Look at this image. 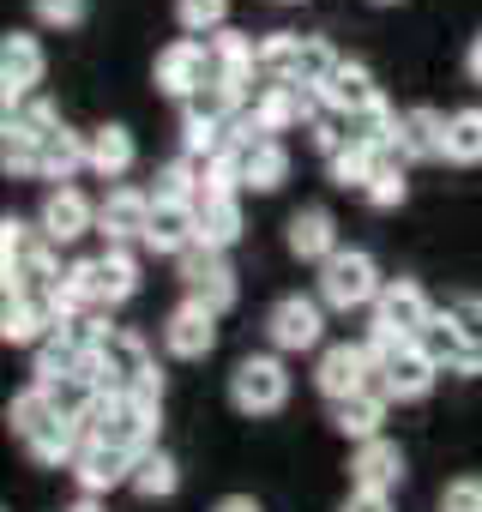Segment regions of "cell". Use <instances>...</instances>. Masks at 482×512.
<instances>
[{"label":"cell","instance_id":"15","mask_svg":"<svg viewBox=\"0 0 482 512\" xmlns=\"http://www.w3.org/2000/svg\"><path fill=\"white\" fill-rule=\"evenodd\" d=\"M43 73H49V55H43V43L31 31H7V37H0V97H7V103L37 97Z\"/></svg>","mask_w":482,"mask_h":512},{"label":"cell","instance_id":"47","mask_svg":"<svg viewBox=\"0 0 482 512\" xmlns=\"http://www.w3.org/2000/svg\"><path fill=\"white\" fill-rule=\"evenodd\" d=\"M0 133H7V127H0ZM0 163H7V175H37V139L31 133H7Z\"/></svg>","mask_w":482,"mask_h":512},{"label":"cell","instance_id":"24","mask_svg":"<svg viewBox=\"0 0 482 512\" xmlns=\"http://www.w3.org/2000/svg\"><path fill=\"white\" fill-rule=\"evenodd\" d=\"M163 260H181L187 247H199V211L193 205H151V223H145V241Z\"/></svg>","mask_w":482,"mask_h":512},{"label":"cell","instance_id":"3","mask_svg":"<svg viewBox=\"0 0 482 512\" xmlns=\"http://www.w3.org/2000/svg\"><path fill=\"white\" fill-rule=\"evenodd\" d=\"M157 410L163 404H151V398H133V392H103L91 410H85V440H97V446H121V452H133V458H145V452H157Z\"/></svg>","mask_w":482,"mask_h":512},{"label":"cell","instance_id":"30","mask_svg":"<svg viewBox=\"0 0 482 512\" xmlns=\"http://www.w3.org/2000/svg\"><path fill=\"white\" fill-rule=\"evenodd\" d=\"M290 181V151L284 139H266L254 151H241V193H278Z\"/></svg>","mask_w":482,"mask_h":512},{"label":"cell","instance_id":"52","mask_svg":"<svg viewBox=\"0 0 482 512\" xmlns=\"http://www.w3.org/2000/svg\"><path fill=\"white\" fill-rule=\"evenodd\" d=\"M374 7H404V0H374Z\"/></svg>","mask_w":482,"mask_h":512},{"label":"cell","instance_id":"44","mask_svg":"<svg viewBox=\"0 0 482 512\" xmlns=\"http://www.w3.org/2000/svg\"><path fill=\"white\" fill-rule=\"evenodd\" d=\"M31 13H37V25H49V31H79L85 13H91V0H31Z\"/></svg>","mask_w":482,"mask_h":512},{"label":"cell","instance_id":"50","mask_svg":"<svg viewBox=\"0 0 482 512\" xmlns=\"http://www.w3.org/2000/svg\"><path fill=\"white\" fill-rule=\"evenodd\" d=\"M211 512H266V506H260L254 494H223V500H217Z\"/></svg>","mask_w":482,"mask_h":512},{"label":"cell","instance_id":"20","mask_svg":"<svg viewBox=\"0 0 482 512\" xmlns=\"http://www.w3.org/2000/svg\"><path fill=\"white\" fill-rule=\"evenodd\" d=\"M43 241H55V247H73L79 235H91L97 229V205L79 193V187H55L49 199H43Z\"/></svg>","mask_w":482,"mask_h":512},{"label":"cell","instance_id":"14","mask_svg":"<svg viewBox=\"0 0 482 512\" xmlns=\"http://www.w3.org/2000/svg\"><path fill=\"white\" fill-rule=\"evenodd\" d=\"M163 350H169L175 362H205V356L217 350V314H211L205 302L181 296V302L169 308V320H163Z\"/></svg>","mask_w":482,"mask_h":512},{"label":"cell","instance_id":"16","mask_svg":"<svg viewBox=\"0 0 482 512\" xmlns=\"http://www.w3.org/2000/svg\"><path fill=\"white\" fill-rule=\"evenodd\" d=\"M133 470H139L133 452H121V446H97V440H85L79 458H73V482H79L85 500H103V494H115V488H133Z\"/></svg>","mask_w":482,"mask_h":512},{"label":"cell","instance_id":"12","mask_svg":"<svg viewBox=\"0 0 482 512\" xmlns=\"http://www.w3.org/2000/svg\"><path fill=\"white\" fill-rule=\"evenodd\" d=\"M314 386H320L326 404H344V398L368 392V386H374V356H368V344H326L320 362H314Z\"/></svg>","mask_w":482,"mask_h":512},{"label":"cell","instance_id":"25","mask_svg":"<svg viewBox=\"0 0 482 512\" xmlns=\"http://www.w3.org/2000/svg\"><path fill=\"white\" fill-rule=\"evenodd\" d=\"M404 482V452H398V440H368V446H356V458H350V488H368V494H392Z\"/></svg>","mask_w":482,"mask_h":512},{"label":"cell","instance_id":"41","mask_svg":"<svg viewBox=\"0 0 482 512\" xmlns=\"http://www.w3.org/2000/svg\"><path fill=\"white\" fill-rule=\"evenodd\" d=\"M374 163H380V151H368V145H356V139H350V145L326 163V175H332V187H356V193H368Z\"/></svg>","mask_w":482,"mask_h":512},{"label":"cell","instance_id":"23","mask_svg":"<svg viewBox=\"0 0 482 512\" xmlns=\"http://www.w3.org/2000/svg\"><path fill=\"white\" fill-rule=\"evenodd\" d=\"M404 163H440L446 157V115L440 109H428V103H416V109H404L398 115V145H392Z\"/></svg>","mask_w":482,"mask_h":512},{"label":"cell","instance_id":"45","mask_svg":"<svg viewBox=\"0 0 482 512\" xmlns=\"http://www.w3.org/2000/svg\"><path fill=\"white\" fill-rule=\"evenodd\" d=\"M37 235H43V229H31V223H19V217L0 223V272H13V266L25 260V253L37 247Z\"/></svg>","mask_w":482,"mask_h":512},{"label":"cell","instance_id":"46","mask_svg":"<svg viewBox=\"0 0 482 512\" xmlns=\"http://www.w3.org/2000/svg\"><path fill=\"white\" fill-rule=\"evenodd\" d=\"M440 512H482V476H452L440 488Z\"/></svg>","mask_w":482,"mask_h":512},{"label":"cell","instance_id":"5","mask_svg":"<svg viewBox=\"0 0 482 512\" xmlns=\"http://www.w3.org/2000/svg\"><path fill=\"white\" fill-rule=\"evenodd\" d=\"M380 290H386V278H380V266H374V253H368V247H338L332 260L320 266V302L338 308V314H350V308H374Z\"/></svg>","mask_w":482,"mask_h":512},{"label":"cell","instance_id":"19","mask_svg":"<svg viewBox=\"0 0 482 512\" xmlns=\"http://www.w3.org/2000/svg\"><path fill=\"white\" fill-rule=\"evenodd\" d=\"M79 169H91V133H73L67 121L61 127H49L43 139H37V181H73Z\"/></svg>","mask_w":482,"mask_h":512},{"label":"cell","instance_id":"43","mask_svg":"<svg viewBox=\"0 0 482 512\" xmlns=\"http://www.w3.org/2000/svg\"><path fill=\"white\" fill-rule=\"evenodd\" d=\"M49 127H61V115H55V103H49V97L7 103V133H31V139H43Z\"/></svg>","mask_w":482,"mask_h":512},{"label":"cell","instance_id":"31","mask_svg":"<svg viewBox=\"0 0 482 512\" xmlns=\"http://www.w3.org/2000/svg\"><path fill=\"white\" fill-rule=\"evenodd\" d=\"M133 163H139V145H133V133H127L121 121H103V127L91 133V175H103V181H121Z\"/></svg>","mask_w":482,"mask_h":512},{"label":"cell","instance_id":"1","mask_svg":"<svg viewBox=\"0 0 482 512\" xmlns=\"http://www.w3.org/2000/svg\"><path fill=\"white\" fill-rule=\"evenodd\" d=\"M7 428H13V440H19L37 464H49V470H73V458H79V446H85V428L67 422V416L49 404L43 386H25V392L7 404Z\"/></svg>","mask_w":482,"mask_h":512},{"label":"cell","instance_id":"21","mask_svg":"<svg viewBox=\"0 0 482 512\" xmlns=\"http://www.w3.org/2000/svg\"><path fill=\"white\" fill-rule=\"evenodd\" d=\"M61 332V320H55V308H49V296H25V290H7V308H0V338L7 344H43V338H55Z\"/></svg>","mask_w":482,"mask_h":512},{"label":"cell","instance_id":"35","mask_svg":"<svg viewBox=\"0 0 482 512\" xmlns=\"http://www.w3.org/2000/svg\"><path fill=\"white\" fill-rule=\"evenodd\" d=\"M446 163H458V169L482 163V109H452L446 115Z\"/></svg>","mask_w":482,"mask_h":512},{"label":"cell","instance_id":"13","mask_svg":"<svg viewBox=\"0 0 482 512\" xmlns=\"http://www.w3.org/2000/svg\"><path fill=\"white\" fill-rule=\"evenodd\" d=\"M320 91H308V85H260L254 91V115H260V127L278 139V133H308L314 121H320Z\"/></svg>","mask_w":482,"mask_h":512},{"label":"cell","instance_id":"34","mask_svg":"<svg viewBox=\"0 0 482 512\" xmlns=\"http://www.w3.org/2000/svg\"><path fill=\"white\" fill-rule=\"evenodd\" d=\"M404 169H410V163H404L398 151H380L374 181H368V193H362V199H368L374 211H398V205L410 199V175H404Z\"/></svg>","mask_w":482,"mask_h":512},{"label":"cell","instance_id":"18","mask_svg":"<svg viewBox=\"0 0 482 512\" xmlns=\"http://www.w3.org/2000/svg\"><path fill=\"white\" fill-rule=\"evenodd\" d=\"M284 241H290V253H296V260H308V266H326L332 253H338V217H332L326 205H302V211H290V223H284Z\"/></svg>","mask_w":482,"mask_h":512},{"label":"cell","instance_id":"17","mask_svg":"<svg viewBox=\"0 0 482 512\" xmlns=\"http://www.w3.org/2000/svg\"><path fill=\"white\" fill-rule=\"evenodd\" d=\"M151 193L139 187H109V199L97 205V235L109 247H127V241H145V223H151Z\"/></svg>","mask_w":482,"mask_h":512},{"label":"cell","instance_id":"6","mask_svg":"<svg viewBox=\"0 0 482 512\" xmlns=\"http://www.w3.org/2000/svg\"><path fill=\"white\" fill-rule=\"evenodd\" d=\"M229 404H235L241 416H278V410L290 404V368H284V356H278V350L241 356V362L229 368Z\"/></svg>","mask_w":482,"mask_h":512},{"label":"cell","instance_id":"28","mask_svg":"<svg viewBox=\"0 0 482 512\" xmlns=\"http://www.w3.org/2000/svg\"><path fill=\"white\" fill-rule=\"evenodd\" d=\"M386 392H356V398H344V404H332V428L344 434V440H356V446H368V440H380V428H386Z\"/></svg>","mask_w":482,"mask_h":512},{"label":"cell","instance_id":"48","mask_svg":"<svg viewBox=\"0 0 482 512\" xmlns=\"http://www.w3.org/2000/svg\"><path fill=\"white\" fill-rule=\"evenodd\" d=\"M440 314H446V320L476 344V350H482V296H458V302H446Z\"/></svg>","mask_w":482,"mask_h":512},{"label":"cell","instance_id":"8","mask_svg":"<svg viewBox=\"0 0 482 512\" xmlns=\"http://www.w3.org/2000/svg\"><path fill=\"white\" fill-rule=\"evenodd\" d=\"M266 338L278 356H302L326 344V302L320 296H278L266 314Z\"/></svg>","mask_w":482,"mask_h":512},{"label":"cell","instance_id":"49","mask_svg":"<svg viewBox=\"0 0 482 512\" xmlns=\"http://www.w3.org/2000/svg\"><path fill=\"white\" fill-rule=\"evenodd\" d=\"M338 512H392V494H368V488H350V500Z\"/></svg>","mask_w":482,"mask_h":512},{"label":"cell","instance_id":"22","mask_svg":"<svg viewBox=\"0 0 482 512\" xmlns=\"http://www.w3.org/2000/svg\"><path fill=\"white\" fill-rule=\"evenodd\" d=\"M211 79L241 85V91H260V43L248 31H217L211 37Z\"/></svg>","mask_w":482,"mask_h":512},{"label":"cell","instance_id":"7","mask_svg":"<svg viewBox=\"0 0 482 512\" xmlns=\"http://www.w3.org/2000/svg\"><path fill=\"white\" fill-rule=\"evenodd\" d=\"M67 278L79 284V296L91 308H121V302L139 296V260H133L127 247H103L97 260H73Z\"/></svg>","mask_w":482,"mask_h":512},{"label":"cell","instance_id":"38","mask_svg":"<svg viewBox=\"0 0 482 512\" xmlns=\"http://www.w3.org/2000/svg\"><path fill=\"white\" fill-rule=\"evenodd\" d=\"M398 115H404V109H392V103L380 97L374 109H362V115L344 121V127H350L356 145H368V151H392V145H398Z\"/></svg>","mask_w":482,"mask_h":512},{"label":"cell","instance_id":"32","mask_svg":"<svg viewBox=\"0 0 482 512\" xmlns=\"http://www.w3.org/2000/svg\"><path fill=\"white\" fill-rule=\"evenodd\" d=\"M199 193H205V163L169 157V163L157 169V187H151L157 205H199Z\"/></svg>","mask_w":482,"mask_h":512},{"label":"cell","instance_id":"36","mask_svg":"<svg viewBox=\"0 0 482 512\" xmlns=\"http://www.w3.org/2000/svg\"><path fill=\"white\" fill-rule=\"evenodd\" d=\"M296 55H302V37L296 31H266L260 37V79L266 85H290L296 79Z\"/></svg>","mask_w":482,"mask_h":512},{"label":"cell","instance_id":"26","mask_svg":"<svg viewBox=\"0 0 482 512\" xmlns=\"http://www.w3.org/2000/svg\"><path fill=\"white\" fill-rule=\"evenodd\" d=\"M380 97H386V91L374 85V73H368L362 61H344V67L332 73V85L320 91V103H326L338 121H356V115H362V109H374Z\"/></svg>","mask_w":482,"mask_h":512},{"label":"cell","instance_id":"37","mask_svg":"<svg viewBox=\"0 0 482 512\" xmlns=\"http://www.w3.org/2000/svg\"><path fill=\"white\" fill-rule=\"evenodd\" d=\"M344 67V55L326 43V37H302V55H296V79L290 85H308V91H326L332 73Z\"/></svg>","mask_w":482,"mask_h":512},{"label":"cell","instance_id":"53","mask_svg":"<svg viewBox=\"0 0 482 512\" xmlns=\"http://www.w3.org/2000/svg\"><path fill=\"white\" fill-rule=\"evenodd\" d=\"M278 7H302V0H278Z\"/></svg>","mask_w":482,"mask_h":512},{"label":"cell","instance_id":"27","mask_svg":"<svg viewBox=\"0 0 482 512\" xmlns=\"http://www.w3.org/2000/svg\"><path fill=\"white\" fill-rule=\"evenodd\" d=\"M422 350L434 356V368H440V374H482V350H476V344L446 320V314H434V326L422 332Z\"/></svg>","mask_w":482,"mask_h":512},{"label":"cell","instance_id":"4","mask_svg":"<svg viewBox=\"0 0 482 512\" xmlns=\"http://www.w3.org/2000/svg\"><path fill=\"white\" fill-rule=\"evenodd\" d=\"M91 380H97L103 392H133V398L163 404V374H157V362H151L145 338H139V332H127V326H115V332L103 338V350L91 356Z\"/></svg>","mask_w":482,"mask_h":512},{"label":"cell","instance_id":"10","mask_svg":"<svg viewBox=\"0 0 482 512\" xmlns=\"http://www.w3.org/2000/svg\"><path fill=\"white\" fill-rule=\"evenodd\" d=\"M205 85H211V43H199V37H175V43L157 55V91L175 97V103L187 109Z\"/></svg>","mask_w":482,"mask_h":512},{"label":"cell","instance_id":"40","mask_svg":"<svg viewBox=\"0 0 482 512\" xmlns=\"http://www.w3.org/2000/svg\"><path fill=\"white\" fill-rule=\"evenodd\" d=\"M175 488H181V464H175L163 446H157V452H145V458H139V470H133V494H139V500H169Z\"/></svg>","mask_w":482,"mask_h":512},{"label":"cell","instance_id":"11","mask_svg":"<svg viewBox=\"0 0 482 512\" xmlns=\"http://www.w3.org/2000/svg\"><path fill=\"white\" fill-rule=\"evenodd\" d=\"M434 302H428V290L416 284V278H386V290H380V302H374V320L368 326H380V332H398V338H422L428 326H434Z\"/></svg>","mask_w":482,"mask_h":512},{"label":"cell","instance_id":"33","mask_svg":"<svg viewBox=\"0 0 482 512\" xmlns=\"http://www.w3.org/2000/svg\"><path fill=\"white\" fill-rule=\"evenodd\" d=\"M85 368H91V356H85L67 332H55V338L37 344V362H31L37 380H31V386H55V380H67V374H85Z\"/></svg>","mask_w":482,"mask_h":512},{"label":"cell","instance_id":"39","mask_svg":"<svg viewBox=\"0 0 482 512\" xmlns=\"http://www.w3.org/2000/svg\"><path fill=\"white\" fill-rule=\"evenodd\" d=\"M223 145H229V127H217V121H211V115H199V109H181V157L211 163Z\"/></svg>","mask_w":482,"mask_h":512},{"label":"cell","instance_id":"9","mask_svg":"<svg viewBox=\"0 0 482 512\" xmlns=\"http://www.w3.org/2000/svg\"><path fill=\"white\" fill-rule=\"evenodd\" d=\"M175 278H181V290H187L193 302H205L211 314H229V308H235V296H241L235 266L223 260L217 247H187L181 260H175Z\"/></svg>","mask_w":482,"mask_h":512},{"label":"cell","instance_id":"51","mask_svg":"<svg viewBox=\"0 0 482 512\" xmlns=\"http://www.w3.org/2000/svg\"><path fill=\"white\" fill-rule=\"evenodd\" d=\"M464 73H470V85H482V31H476L470 49H464Z\"/></svg>","mask_w":482,"mask_h":512},{"label":"cell","instance_id":"42","mask_svg":"<svg viewBox=\"0 0 482 512\" xmlns=\"http://www.w3.org/2000/svg\"><path fill=\"white\" fill-rule=\"evenodd\" d=\"M229 19V0H175V25L187 31V37H217V31H229L223 25Z\"/></svg>","mask_w":482,"mask_h":512},{"label":"cell","instance_id":"2","mask_svg":"<svg viewBox=\"0 0 482 512\" xmlns=\"http://www.w3.org/2000/svg\"><path fill=\"white\" fill-rule=\"evenodd\" d=\"M362 344H368V356H374V392H386L392 404H416V398L434 392L440 368H434V356L422 350V338H398V332L368 326Z\"/></svg>","mask_w":482,"mask_h":512},{"label":"cell","instance_id":"29","mask_svg":"<svg viewBox=\"0 0 482 512\" xmlns=\"http://www.w3.org/2000/svg\"><path fill=\"white\" fill-rule=\"evenodd\" d=\"M193 211H199V247L229 253L241 241V193H205Z\"/></svg>","mask_w":482,"mask_h":512}]
</instances>
